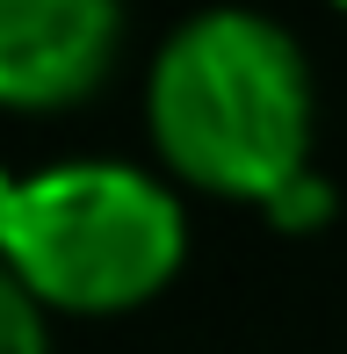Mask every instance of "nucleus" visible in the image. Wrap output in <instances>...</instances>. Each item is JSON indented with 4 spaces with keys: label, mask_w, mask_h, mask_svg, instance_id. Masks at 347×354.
Wrapping results in <instances>:
<instances>
[{
    "label": "nucleus",
    "mask_w": 347,
    "mask_h": 354,
    "mask_svg": "<svg viewBox=\"0 0 347 354\" xmlns=\"http://www.w3.org/2000/svg\"><path fill=\"white\" fill-rule=\"evenodd\" d=\"M145 123L181 181L268 210L297 174H311V66L282 22L203 8L152 58Z\"/></svg>",
    "instance_id": "f257e3e1"
},
{
    "label": "nucleus",
    "mask_w": 347,
    "mask_h": 354,
    "mask_svg": "<svg viewBox=\"0 0 347 354\" xmlns=\"http://www.w3.org/2000/svg\"><path fill=\"white\" fill-rule=\"evenodd\" d=\"M188 217L160 174L131 159H66L22 181L8 275L44 311H138L181 275Z\"/></svg>",
    "instance_id": "f03ea898"
},
{
    "label": "nucleus",
    "mask_w": 347,
    "mask_h": 354,
    "mask_svg": "<svg viewBox=\"0 0 347 354\" xmlns=\"http://www.w3.org/2000/svg\"><path fill=\"white\" fill-rule=\"evenodd\" d=\"M123 44V0H0V109H73Z\"/></svg>",
    "instance_id": "7ed1b4c3"
},
{
    "label": "nucleus",
    "mask_w": 347,
    "mask_h": 354,
    "mask_svg": "<svg viewBox=\"0 0 347 354\" xmlns=\"http://www.w3.org/2000/svg\"><path fill=\"white\" fill-rule=\"evenodd\" d=\"M0 354H51V326H44V304L0 261Z\"/></svg>",
    "instance_id": "20e7f679"
},
{
    "label": "nucleus",
    "mask_w": 347,
    "mask_h": 354,
    "mask_svg": "<svg viewBox=\"0 0 347 354\" xmlns=\"http://www.w3.org/2000/svg\"><path fill=\"white\" fill-rule=\"evenodd\" d=\"M326 217H333V181H326L319 167L297 174V181L268 203V224H275V232H319Z\"/></svg>",
    "instance_id": "39448f33"
},
{
    "label": "nucleus",
    "mask_w": 347,
    "mask_h": 354,
    "mask_svg": "<svg viewBox=\"0 0 347 354\" xmlns=\"http://www.w3.org/2000/svg\"><path fill=\"white\" fill-rule=\"evenodd\" d=\"M15 203H22V181L0 167V261H8V232H15Z\"/></svg>",
    "instance_id": "423d86ee"
},
{
    "label": "nucleus",
    "mask_w": 347,
    "mask_h": 354,
    "mask_svg": "<svg viewBox=\"0 0 347 354\" xmlns=\"http://www.w3.org/2000/svg\"><path fill=\"white\" fill-rule=\"evenodd\" d=\"M333 8H340V15H347V0H333Z\"/></svg>",
    "instance_id": "0eeeda50"
}]
</instances>
